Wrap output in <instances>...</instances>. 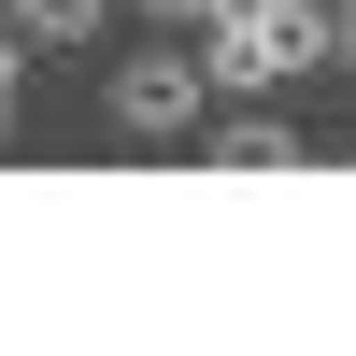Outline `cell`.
Wrapping results in <instances>:
<instances>
[{"label": "cell", "mask_w": 356, "mask_h": 356, "mask_svg": "<svg viewBox=\"0 0 356 356\" xmlns=\"http://www.w3.org/2000/svg\"><path fill=\"white\" fill-rule=\"evenodd\" d=\"M314 72H342V15L328 0H243L214 29V86H243V100H285Z\"/></svg>", "instance_id": "1"}, {"label": "cell", "mask_w": 356, "mask_h": 356, "mask_svg": "<svg viewBox=\"0 0 356 356\" xmlns=\"http://www.w3.org/2000/svg\"><path fill=\"white\" fill-rule=\"evenodd\" d=\"M114 143H200L214 129V57H186V29H171L157 57H114Z\"/></svg>", "instance_id": "2"}, {"label": "cell", "mask_w": 356, "mask_h": 356, "mask_svg": "<svg viewBox=\"0 0 356 356\" xmlns=\"http://www.w3.org/2000/svg\"><path fill=\"white\" fill-rule=\"evenodd\" d=\"M200 157H214V171H300V129H285V114H214Z\"/></svg>", "instance_id": "3"}, {"label": "cell", "mask_w": 356, "mask_h": 356, "mask_svg": "<svg viewBox=\"0 0 356 356\" xmlns=\"http://www.w3.org/2000/svg\"><path fill=\"white\" fill-rule=\"evenodd\" d=\"M15 29H29V57H72L114 29V0H15Z\"/></svg>", "instance_id": "4"}, {"label": "cell", "mask_w": 356, "mask_h": 356, "mask_svg": "<svg viewBox=\"0 0 356 356\" xmlns=\"http://www.w3.org/2000/svg\"><path fill=\"white\" fill-rule=\"evenodd\" d=\"M328 15H342V72H356V0H328Z\"/></svg>", "instance_id": "5"}, {"label": "cell", "mask_w": 356, "mask_h": 356, "mask_svg": "<svg viewBox=\"0 0 356 356\" xmlns=\"http://www.w3.org/2000/svg\"><path fill=\"white\" fill-rule=\"evenodd\" d=\"M0 143H15V86H0Z\"/></svg>", "instance_id": "6"}]
</instances>
